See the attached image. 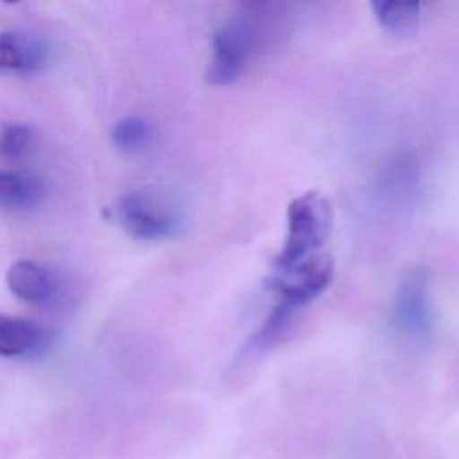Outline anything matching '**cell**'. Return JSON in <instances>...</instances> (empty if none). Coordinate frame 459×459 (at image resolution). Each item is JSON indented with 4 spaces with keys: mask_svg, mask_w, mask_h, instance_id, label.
Segmentation results:
<instances>
[{
    "mask_svg": "<svg viewBox=\"0 0 459 459\" xmlns=\"http://www.w3.org/2000/svg\"><path fill=\"white\" fill-rule=\"evenodd\" d=\"M48 47L22 32H0V74H34L45 66Z\"/></svg>",
    "mask_w": 459,
    "mask_h": 459,
    "instance_id": "8992f818",
    "label": "cell"
},
{
    "mask_svg": "<svg viewBox=\"0 0 459 459\" xmlns=\"http://www.w3.org/2000/svg\"><path fill=\"white\" fill-rule=\"evenodd\" d=\"M377 20L389 30L407 32L411 30L420 16L418 2H373L371 4Z\"/></svg>",
    "mask_w": 459,
    "mask_h": 459,
    "instance_id": "30bf717a",
    "label": "cell"
},
{
    "mask_svg": "<svg viewBox=\"0 0 459 459\" xmlns=\"http://www.w3.org/2000/svg\"><path fill=\"white\" fill-rule=\"evenodd\" d=\"M418 179V165L416 160L409 154L405 156H398L389 169L384 174V183H382V190L387 195H394L400 197L403 194H407L414 183Z\"/></svg>",
    "mask_w": 459,
    "mask_h": 459,
    "instance_id": "7c38bea8",
    "label": "cell"
},
{
    "mask_svg": "<svg viewBox=\"0 0 459 459\" xmlns=\"http://www.w3.org/2000/svg\"><path fill=\"white\" fill-rule=\"evenodd\" d=\"M332 258L325 253H316L287 267L274 269L269 285L280 294V301L299 308L325 290L332 280Z\"/></svg>",
    "mask_w": 459,
    "mask_h": 459,
    "instance_id": "277c9868",
    "label": "cell"
},
{
    "mask_svg": "<svg viewBox=\"0 0 459 459\" xmlns=\"http://www.w3.org/2000/svg\"><path fill=\"white\" fill-rule=\"evenodd\" d=\"M43 185L27 174L0 172V206L5 210H29L39 203Z\"/></svg>",
    "mask_w": 459,
    "mask_h": 459,
    "instance_id": "9c48e42d",
    "label": "cell"
},
{
    "mask_svg": "<svg viewBox=\"0 0 459 459\" xmlns=\"http://www.w3.org/2000/svg\"><path fill=\"white\" fill-rule=\"evenodd\" d=\"M32 143V129L25 124L7 122L0 126V156L20 160Z\"/></svg>",
    "mask_w": 459,
    "mask_h": 459,
    "instance_id": "4fadbf2b",
    "label": "cell"
},
{
    "mask_svg": "<svg viewBox=\"0 0 459 459\" xmlns=\"http://www.w3.org/2000/svg\"><path fill=\"white\" fill-rule=\"evenodd\" d=\"M7 287L18 299L30 305L50 303L57 290L54 276L32 260H20L9 267Z\"/></svg>",
    "mask_w": 459,
    "mask_h": 459,
    "instance_id": "52a82bcc",
    "label": "cell"
},
{
    "mask_svg": "<svg viewBox=\"0 0 459 459\" xmlns=\"http://www.w3.org/2000/svg\"><path fill=\"white\" fill-rule=\"evenodd\" d=\"M285 32V13L280 4H247L213 36L206 79L212 84L235 81L251 56L276 45Z\"/></svg>",
    "mask_w": 459,
    "mask_h": 459,
    "instance_id": "6da1fadb",
    "label": "cell"
},
{
    "mask_svg": "<svg viewBox=\"0 0 459 459\" xmlns=\"http://www.w3.org/2000/svg\"><path fill=\"white\" fill-rule=\"evenodd\" d=\"M43 341V328L36 323L0 314V357H27L38 351Z\"/></svg>",
    "mask_w": 459,
    "mask_h": 459,
    "instance_id": "ba28073f",
    "label": "cell"
},
{
    "mask_svg": "<svg viewBox=\"0 0 459 459\" xmlns=\"http://www.w3.org/2000/svg\"><path fill=\"white\" fill-rule=\"evenodd\" d=\"M393 317L394 325L409 337H425L430 332L432 314L425 271L416 269L403 278L396 292Z\"/></svg>",
    "mask_w": 459,
    "mask_h": 459,
    "instance_id": "5b68a950",
    "label": "cell"
},
{
    "mask_svg": "<svg viewBox=\"0 0 459 459\" xmlns=\"http://www.w3.org/2000/svg\"><path fill=\"white\" fill-rule=\"evenodd\" d=\"M151 140V126L140 117L118 120L111 129V142L120 152H136Z\"/></svg>",
    "mask_w": 459,
    "mask_h": 459,
    "instance_id": "8fae6325",
    "label": "cell"
},
{
    "mask_svg": "<svg viewBox=\"0 0 459 459\" xmlns=\"http://www.w3.org/2000/svg\"><path fill=\"white\" fill-rule=\"evenodd\" d=\"M332 228V208L319 192H307L292 199L287 208V238L274 260V269L319 253Z\"/></svg>",
    "mask_w": 459,
    "mask_h": 459,
    "instance_id": "3957f363",
    "label": "cell"
},
{
    "mask_svg": "<svg viewBox=\"0 0 459 459\" xmlns=\"http://www.w3.org/2000/svg\"><path fill=\"white\" fill-rule=\"evenodd\" d=\"M113 219L131 237L140 240H165L183 228L179 204L154 190H131L113 206Z\"/></svg>",
    "mask_w": 459,
    "mask_h": 459,
    "instance_id": "7a4b0ae2",
    "label": "cell"
}]
</instances>
